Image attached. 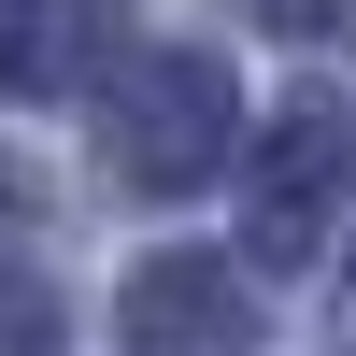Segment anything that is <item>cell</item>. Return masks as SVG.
<instances>
[{"instance_id":"cell-6","label":"cell","mask_w":356,"mask_h":356,"mask_svg":"<svg viewBox=\"0 0 356 356\" xmlns=\"http://www.w3.org/2000/svg\"><path fill=\"white\" fill-rule=\"evenodd\" d=\"M271 29H300V43H328V29H356V0H257Z\"/></svg>"},{"instance_id":"cell-1","label":"cell","mask_w":356,"mask_h":356,"mask_svg":"<svg viewBox=\"0 0 356 356\" xmlns=\"http://www.w3.org/2000/svg\"><path fill=\"white\" fill-rule=\"evenodd\" d=\"M100 157H114V186L186 200L200 171H228V72L214 57H129L100 86Z\"/></svg>"},{"instance_id":"cell-3","label":"cell","mask_w":356,"mask_h":356,"mask_svg":"<svg viewBox=\"0 0 356 356\" xmlns=\"http://www.w3.org/2000/svg\"><path fill=\"white\" fill-rule=\"evenodd\" d=\"M328 186H342V114H285L271 157H257V243H271V257H314Z\"/></svg>"},{"instance_id":"cell-2","label":"cell","mask_w":356,"mask_h":356,"mask_svg":"<svg viewBox=\"0 0 356 356\" xmlns=\"http://www.w3.org/2000/svg\"><path fill=\"white\" fill-rule=\"evenodd\" d=\"M257 300L228 285V257H157V271L129 285V342L143 356H243Z\"/></svg>"},{"instance_id":"cell-4","label":"cell","mask_w":356,"mask_h":356,"mask_svg":"<svg viewBox=\"0 0 356 356\" xmlns=\"http://www.w3.org/2000/svg\"><path fill=\"white\" fill-rule=\"evenodd\" d=\"M100 43H114L100 0H0V86H15V100L86 86V72H100Z\"/></svg>"},{"instance_id":"cell-5","label":"cell","mask_w":356,"mask_h":356,"mask_svg":"<svg viewBox=\"0 0 356 356\" xmlns=\"http://www.w3.org/2000/svg\"><path fill=\"white\" fill-rule=\"evenodd\" d=\"M0 356H57V285L29 257H0Z\"/></svg>"}]
</instances>
